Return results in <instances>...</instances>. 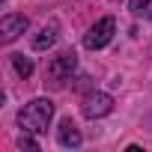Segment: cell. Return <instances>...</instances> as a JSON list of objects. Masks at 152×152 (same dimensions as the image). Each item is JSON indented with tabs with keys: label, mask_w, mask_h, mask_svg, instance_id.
<instances>
[{
	"label": "cell",
	"mask_w": 152,
	"mask_h": 152,
	"mask_svg": "<svg viewBox=\"0 0 152 152\" xmlns=\"http://www.w3.org/2000/svg\"><path fill=\"white\" fill-rule=\"evenodd\" d=\"M30 27V21H27V15H15V12H9V15H3L0 18V42H15L24 30Z\"/></svg>",
	"instance_id": "5"
},
{
	"label": "cell",
	"mask_w": 152,
	"mask_h": 152,
	"mask_svg": "<svg viewBox=\"0 0 152 152\" xmlns=\"http://www.w3.org/2000/svg\"><path fill=\"white\" fill-rule=\"evenodd\" d=\"M18 146H21V149H30V152H36V149H39V143L33 140V134H30V131H24V134L18 137Z\"/></svg>",
	"instance_id": "10"
},
{
	"label": "cell",
	"mask_w": 152,
	"mask_h": 152,
	"mask_svg": "<svg viewBox=\"0 0 152 152\" xmlns=\"http://www.w3.org/2000/svg\"><path fill=\"white\" fill-rule=\"evenodd\" d=\"M75 69H78V54H75V51H60V54L51 57L48 66H45V81L63 84L66 78H72Z\"/></svg>",
	"instance_id": "2"
},
{
	"label": "cell",
	"mask_w": 152,
	"mask_h": 152,
	"mask_svg": "<svg viewBox=\"0 0 152 152\" xmlns=\"http://www.w3.org/2000/svg\"><path fill=\"white\" fill-rule=\"evenodd\" d=\"M131 12L143 15V18H152V0H131Z\"/></svg>",
	"instance_id": "9"
},
{
	"label": "cell",
	"mask_w": 152,
	"mask_h": 152,
	"mask_svg": "<svg viewBox=\"0 0 152 152\" xmlns=\"http://www.w3.org/2000/svg\"><path fill=\"white\" fill-rule=\"evenodd\" d=\"M57 140H60V146H66V149L81 146V131H78V125H75L72 119H63L60 128H57Z\"/></svg>",
	"instance_id": "6"
},
{
	"label": "cell",
	"mask_w": 152,
	"mask_h": 152,
	"mask_svg": "<svg viewBox=\"0 0 152 152\" xmlns=\"http://www.w3.org/2000/svg\"><path fill=\"white\" fill-rule=\"evenodd\" d=\"M57 36H60V24L51 21V24H45V27L39 30V36L33 39V48H36V51H45V48H51V45L57 42Z\"/></svg>",
	"instance_id": "7"
},
{
	"label": "cell",
	"mask_w": 152,
	"mask_h": 152,
	"mask_svg": "<svg viewBox=\"0 0 152 152\" xmlns=\"http://www.w3.org/2000/svg\"><path fill=\"white\" fill-rule=\"evenodd\" d=\"M113 33H116V21L107 15V18H99L90 30H87V36H84V45L90 48V51H99V48H104L110 39H113Z\"/></svg>",
	"instance_id": "3"
},
{
	"label": "cell",
	"mask_w": 152,
	"mask_h": 152,
	"mask_svg": "<svg viewBox=\"0 0 152 152\" xmlns=\"http://www.w3.org/2000/svg\"><path fill=\"white\" fill-rule=\"evenodd\" d=\"M51 119H54L51 99H33L18 110V125H21V131H30V134H45Z\"/></svg>",
	"instance_id": "1"
},
{
	"label": "cell",
	"mask_w": 152,
	"mask_h": 152,
	"mask_svg": "<svg viewBox=\"0 0 152 152\" xmlns=\"http://www.w3.org/2000/svg\"><path fill=\"white\" fill-rule=\"evenodd\" d=\"M12 66H15V72L21 75V78H30V75H33V60L24 57V54H15L12 57Z\"/></svg>",
	"instance_id": "8"
},
{
	"label": "cell",
	"mask_w": 152,
	"mask_h": 152,
	"mask_svg": "<svg viewBox=\"0 0 152 152\" xmlns=\"http://www.w3.org/2000/svg\"><path fill=\"white\" fill-rule=\"evenodd\" d=\"M113 110V99L107 93H87L84 102H81V113L87 119H102Z\"/></svg>",
	"instance_id": "4"
}]
</instances>
